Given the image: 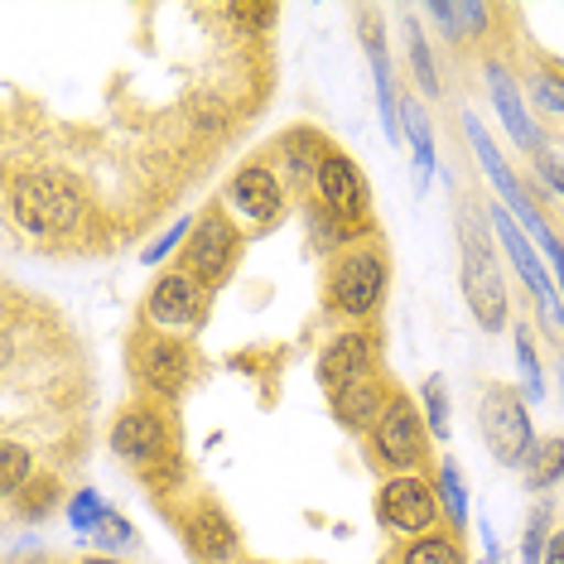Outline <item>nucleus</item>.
<instances>
[{
	"label": "nucleus",
	"mask_w": 564,
	"mask_h": 564,
	"mask_svg": "<svg viewBox=\"0 0 564 564\" xmlns=\"http://www.w3.org/2000/svg\"><path fill=\"white\" fill-rule=\"evenodd\" d=\"M458 227H464V294L473 318L497 333L507 324V290H502V271H497V256L487 247V232L478 223V213H458Z\"/></svg>",
	"instance_id": "1"
},
{
	"label": "nucleus",
	"mask_w": 564,
	"mask_h": 564,
	"mask_svg": "<svg viewBox=\"0 0 564 564\" xmlns=\"http://www.w3.org/2000/svg\"><path fill=\"white\" fill-rule=\"evenodd\" d=\"M15 217L30 232H44V237L68 232L83 217V194L68 174H30L15 188Z\"/></svg>",
	"instance_id": "2"
},
{
	"label": "nucleus",
	"mask_w": 564,
	"mask_h": 564,
	"mask_svg": "<svg viewBox=\"0 0 564 564\" xmlns=\"http://www.w3.org/2000/svg\"><path fill=\"white\" fill-rule=\"evenodd\" d=\"M482 440L497 454V464L517 468L531 454V420H525V405L511 391H487L482 395Z\"/></svg>",
	"instance_id": "3"
},
{
	"label": "nucleus",
	"mask_w": 564,
	"mask_h": 564,
	"mask_svg": "<svg viewBox=\"0 0 564 564\" xmlns=\"http://www.w3.org/2000/svg\"><path fill=\"white\" fill-rule=\"evenodd\" d=\"M377 517L387 521L391 531L420 535V531L434 525V517H440V492L420 478H391L377 497Z\"/></svg>",
	"instance_id": "4"
},
{
	"label": "nucleus",
	"mask_w": 564,
	"mask_h": 564,
	"mask_svg": "<svg viewBox=\"0 0 564 564\" xmlns=\"http://www.w3.org/2000/svg\"><path fill=\"white\" fill-rule=\"evenodd\" d=\"M387 290V261L377 251H352L343 256L338 275H333V304L348 314H371Z\"/></svg>",
	"instance_id": "5"
},
{
	"label": "nucleus",
	"mask_w": 564,
	"mask_h": 564,
	"mask_svg": "<svg viewBox=\"0 0 564 564\" xmlns=\"http://www.w3.org/2000/svg\"><path fill=\"white\" fill-rule=\"evenodd\" d=\"M377 448L391 468H415L425 458V430H420V415L405 395H391L387 415L377 420Z\"/></svg>",
	"instance_id": "6"
},
{
	"label": "nucleus",
	"mask_w": 564,
	"mask_h": 564,
	"mask_svg": "<svg viewBox=\"0 0 564 564\" xmlns=\"http://www.w3.org/2000/svg\"><path fill=\"white\" fill-rule=\"evenodd\" d=\"M314 184H318V203H324L338 223H357V217H362L367 194H362V174H357L352 160L324 155V160H318Z\"/></svg>",
	"instance_id": "7"
},
{
	"label": "nucleus",
	"mask_w": 564,
	"mask_h": 564,
	"mask_svg": "<svg viewBox=\"0 0 564 564\" xmlns=\"http://www.w3.org/2000/svg\"><path fill=\"white\" fill-rule=\"evenodd\" d=\"M492 227H497V237H502V247H507V256H511V265L521 271V280L535 290V300L545 304V314L560 324V300H555V285H550V271H545V261L531 251V241H525V232L517 223H511V213H502V208H492Z\"/></svg>",
	"instance_id": "8"
},
{
	"label": "nucleus",
	"mask_w": 564,
	"mask_h": 564,
	"mask_svg": "<svg viewBox=\"0 0 564 564\" xmlns=\"http://www.w3.org/2000/svg\"><path fill=\"white\" fill-rule=\"evenodd\" d=\"M232 251H237V237L232 227L223 223V217H203V223L194 227V237H188V275L194 280H223L227 265H232Z\"/></svg>",
	"instance_id": "9"
},
{
	"label": "nucleus",
	"mask_w": 564,
	"mask_h": 564,
	"mask_svg": "<svg viewBox=\"0 0 564 564\" xmlns=\"http://www.w3.org/2000/svg\"><path fill=\"white\" fill-rule=\"evenodd\" d=\"M367 371H371V343L362 333H343V338H333L324 348V357H318V381H324L328 391L367 381Z\"/></svg>",
	"instance_id": "10"
},
{
	"label": "nucleus",
	"mask_w": 564,
	"mask_h": 564,
	"mask_svg": "<svg viewBox=\"0 0 564 564\" xmlns=\"http://www.w3.org/2000/svg\"><path fill=\"white\" fill-rule=\"evenodd\" d=\"M487 93H492L497 111H502V126L511 131V140H517L521 150H531V155H541V131L531 126V117H525V107H521V93L511 87L507 68H497V63H487Z\"/></svg>",
	"instance_id": "11"
},
{
	"label": "nucleus",
	"mask_w": 564,
	"mask_h": 564,
	"mask_svg": "<svg viewBox=\"0 0 564 564\" xmlns=\"http://www.w3.org/2000/svg\"><path fill=\"white\" fill-rule=\"evenodd\" d=\"M232 203L251 217V223H271V217L280 213V184H275V174L265 170V164H247V170L232 178Z\"/></svg>",
	"instance_id": "12"
},
{
	"label": "nucleus",
	"mask_w": 564,
	"mask_h": 564,
	"mask_svg": "<svg viewBox=\"0 0 564 564\" xmlns=\"http://www.w3.org/2000/svg\"><path fill=\"white\" fill-rule=\"evenodd\" d=\"M198 314V280L194 275H164L155 290H150V318L155 324H194Z\"/></svg>",
	"instance_id": "13"
},
{
	"label": "nucleus",
	"mask_w": 564,
	"mask_h": 564,
	"mask_svg": "<svg viewBox=\"0 0 564 564\" xmlns=\"http://www.w3.org/2000/svg\"><path fill=\"white\" fill-rule=\"evenodd\" d=\"M111 448H117L121 458H155L164 448V420L150 415V410H131V415L117 420V430H111Z\"/></svg>",
	"instance_id": "14"
},
{
	"label": "nucleus",
	"mask_w": 564,
	"mask_h": 564,
	"mask_svg": "<svg viewBox=\"0 0 564 564\" xmlns=\"http://www.w3.org/2000/svg\"><path fill=\"white\" fill-rule=\"evenodd\" d=\"M387 405L391 401H381V387L371 377L333 391V415H338V425H348V430H367V425L377 430V420L387 415Z\"/></svg>",
	"instance_id": "15"
},
{
	"label": "nucleus",
	"mask_w": 564,
	"mask_h": 564,
	"mask_svg": "<svg viewBox=\"0 0 564 564\" xmlns=\"http://www.w3.org/2000/svg\"><path fill=\"white\" fill-rule=\"evenodd\" d=\"M140 367H145L150 387L160 391H178L188 381V348L174 338H150L145 343V357H140Z\"/></svg>",
	"instance_id": "16"
},
{
	"label": "nucleus",
	"mask_w": 564,
	"mask_h": 564,
	"mask_svg": "<svg viewBox=\"0 0 564 564\" xmlns=\"http://www.w3.org/2000/svg\"><path fill=\"white\" fill-rule=\"evenodd\" d=\"M188 541H194V550L203 560H213V564H223L227 555L237 550V531H232V521L223 517V511H213V507H203L194 521H188Z\"/></svg>",
	"instance_id": "17"
},
{
	"label": "nucleus",
	"mask_w": 564,
	"mask_h": 564,
	"mask_svg": "<svg viewBox=\"0 0 564 564\" xmlns=\"http://www.w3.org/2000/svg\"><path fill=\"white\" fill-rule=\"evenodd\" d=\"M401 126H405L410 145H415V184L425 188L430 174H434V135H430V121L420 117L415 101H405V107H401Z\"/></svg>",
	"instance_id": "18"
},
{
	"label": "nucleus",
	"mask_w": 564,
	"mask_h": 564,
	"mask_svg": "<svg viewBox=\"0 0 564 564\" xmlns=\"http://www.w3.org/2000/svg\"><path fill=\"white\" fill-rule=\"evenodd\" d=\"M560 478H564V440L535 444V458H531V487H555Z\"/></svg>",
	"instance_id": "19"
},
{
	"label": "nucleus",
	"mask_w": 564,
	"mask_h": 564,
	"mask_svg": "<svg viewBox=\"0 0 564 564\" xmlns=\"http://www.w3.org/2000/svg\"><path fill=\"white\" fill-rule=\"evenodd\" d=\"M401 564H464V560H458V545L444 541V535H420L401 555Z\"/></svg>",
	"instance_id": "20"
},
{
	"label": "nucleus",
	"mask_w": 564,
	"mask_h": 564,
	"mask_svg": "<svg viewBox=\"0 0 564 564\" xmlns=\"http://www.w3.org/2000/svg\"><path fill=\"white\" fill-rule=\"evenodd\" d=\"M517 362H521V387L531 401H545V377H541V357L531 348V333L517 328Z\"/></svg>",
	"instance_id": "21"
},
{
	"label": "nucleus",
	"mask_w": 564,
	"mask_h": 564,
	"mask_svg": "<svg viewBox=\"0 0 564 564\" xmlns=\"http://www.w3.org/2000/svg\"><path fill=\"white\" fill-rule=\"evenodd\" d=\"M440 502H444V511H448V517H454L458 525L468 521V487H464V478H458L454 464L440 468Z\"/></svg>",
	"instance_id": "22"
},
{
	"label": "nucleus",
	"mask_w": 564,
	"mask_h": 564,
	"mask_svg": "<svg viewBox=\"0 0 564 564\" xmlns=\"http://www.w3.org/2000/svg\"><path fill=\"white\" fill-rule=\"evenodd\" d=\"M420 395H425V420H430V434H448V391H444V377H430L425 387H420Z\"/></svg>",
	"instance_id": "23"
},
{
	"label": "nucleus",
	"mask_w": 564,
	"mask_h": 564,
	"mask_svg": "<svg viewBox=\"0 0 564 564\" xmlns=\"http://www.w3.org/2000/svg\"><path fill=\"white\" fill-rule=\"evenodd\" d=\"M545 525H550V507H535L531 525H525V541H521V564H545Z\"/></svg>",
	"instance_id": "24"
},
{
	"label": "nucleus",
	"mask_w": 564,
	"mask_h": 564,
	"mask_svg": "<svg viewBox=\"0 0 564 564\" xmlns=\"http://www.w3.org/2000/svg\"><path fill=\"white\" fill-rule=\"evenodd\" d=\"M410 63H415V78H420V87L434 97L440 93V78H434V58H430V44H425V34L410 24Z\"/></svg>",
	"instance_id": "25"
},
{
	"label": "nucleus",
	"mask_w": 564,
	"mask_h": 564,
	"mask_svg": "<svg viewBox=\"0 0 564 564\" xmlns=\"http://www.w3.org/2000/svg\"><path fill=\"white\" fill-rule=\"evenodd\" d=\"M68 517H73V525H78V531H101V521H107L111 511L101 507L97 492H78V497H73V507H68Z\"/></svg>",
	"instance_id": "26"
},
{
	"label": "nucleus",
	"mask_w": 564,
	"mask_h": 564,
	"mask_svg": "<svg viewBox=\"0 0 564 564\" xmlns=\"http://www.w3.org/2000/svg\"><path fill=\"white\" fill-rule=\"evenodd\" d=\"M24 473H30V454H24L20 444H6V454H0V487L15 492V487L24 482Z\"/></svg>",
	"instance_id": "27"
},
{
	"label": "nucleus",
	"mask_w": 564,
	"mask_h": 564,
	"mask_svg": "<svg viewBox=\"0 0 564 564\" xmlns=\"http://www.w3.org/2000/svg\"><path fill=\"white\" fill-rule=\"evenodd\" d=\"M101 541H107V545H135V531H131V521H121L117 511H111V517L101 521Z\"/></svg>",
	"instance_id": "28"
},
{
	"label": "nucleus",
	"mask_w": 564,
	"mask_h": 564,
	"mask_svg": "<svg viewBox=\"0 0 564 564\" xmlns=\"http://www.w3.org/2000/svg\"><path fill=\"white\" fill-rule=\"evenodd\" d=\"M188 232V223H178V227H170V232H164L160 241H155V247H145V265H155V261H164V256H170L174 251V241L178 237H184Z\"/></svg>",
	"instance_id": "29"
},
{
	"label": "nucleus",
	"mask_w": 564,
	"mask_h": 564,
	"mask_svg": "<svg viewBox=\"0 0 564 564\" xmlns=\"http://www.w3.org/2000/svg\"><path fill=\"white\" fill-rule=\"evenodd\" d=\"M232 15H237L241 24H251V30H265V24L275 20V10H271V6H232Z\"/></svg>",
	"instance_id": "30"
},
{
	"label": "nucleus",
	"mask_w": 564,
	"mask_h": 564,
	"mask_svg": "<svg viewBox=\"0 0 564 564\" xmlns=\"http://www.w3.org/2000/svg\"><path fill=\"white\" fill-rule=\"evenodd\" d=\"M535 241H541V247H545V256H550V265H555V275H560V285H564V241H560L555 232H550V227H545V232H541V237H535Z\"/></svg>",
	"instance_id": "31"
},
{
	"label": "nucleus",
	"mask_w": 564,
	"mask_h": 564,
	"mask_svg": "<svg viewBox=\"0 0 564 564\" xmlns=\"http://www.w3.org/2000/svg\"><path fill=\"white\" fill-rule=\"evenodd\" d=\"M535 164H541L545 184H550V188H555V194H564V164H560L555 155H545V150H541V155H535Z\"/></svg>",
	"instance_id": "32"
},
{
	"label": "nucleus",
	"mask_w": 564,
	"mask_h": 564,
	"mask_svg": "<svg viewBox=\"0 0 564 564\" xmlns=\"http://www.w3.org/2000/svg\"><path fill=\"white\" fill-rule=\"evenodd\" d=\"M535 97H541L545 107L564 111V83H560V78H541V83H535Z\"/></svg>",
	"instance_id": "33"
},
{
	"label": "nucleus",
	"mask_w": 564,
	"mask_h": 564,
	"mask_svg": "<svg viewBox=\"0 0 564 564\" xmlns=\"http://www.w3.org/2000/svg\"><path fill=\"white\" fill-rule=\"evenodd\" d=\"M545 564H564V535H550V545H545Z\"/></svg>",
	"instance_id": "34"
},
{
	"label": "nucleus",
	"mask_w": 564,
	"mask_h": 564,
	"mask_svg": "<svg viewBox=\"0 0 564 564\" xmlns=\"http://www.w3.org/2000/svg\"><path fill=\"white\" fill-rule=\"evenodd\" d=\"M87 564H121V560H87Z\"/></svg>",
	"instance_id": "35"
},
{
	"label": "nucleus",
	"mask_w": 564,
	"mask_h": 564,
	"mask_svg": "<svg viewBox=\"0 0 564 564\" xmlns=\"http://www.w3.org/2000/svg\"><path fill=\"white\" fill-rule=\"evenodd\" d=\"M560 381H564V362H560Z\"/></svg>",
	"instance_id": "36"
}]
</instances>
